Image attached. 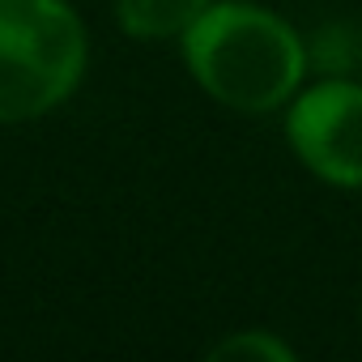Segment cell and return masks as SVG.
I'll return each instance as SVG.
<instances>
[{
    "label": "cell",
    "instance_id": "1",
    "mask_svg": "<svg viewBox=\"0 0 362 362\" xmlns=\"http://www.w3.org/2000/svg\"><path fill=\"white\" fill-rule=\"evenodd\" d=\"M184 60L209 98L247 115L290 107L311 69L303 35L247 0H214L184 35Z\"/></svg>",
    "mask_w": 362,
    "mask_h": 362
},
{
    "label": "cell",
    "instance_id": "2",
    "mask_svg": "<svg viewBox=\"0 0 362 362\" xmlns=\"http://www.w3.org/2000/svg\"><path fill=\"white\" fill-rule=\"evenodd\" d=\"M86 73V26L64 0H0V124L64 103Z\"/></svg>",
    "mask_w": 362,
    "mask_h": 362
},
{
    "label": "cell",
    "instance_id": "3",
    "mask_svg": "<svg viewBox=\"0 0 362 362\" xmlns=\"http://www.w3.org/2000/svg\"><path fill=\"white\" fill-rule=\"evenodd\" d=\"M286 141L315 179L362 192V81L320 77L303 86L286 107Z\"/></svg>",
    "mask_w": 362,
    "mask_h": 362
},
{
    "label": "cell",
    "instance_id": "4",
    "mask_svg": "<svg viewBox=\"0 0 362 362\" xmlns=\"http://www.w3.org/2000/svg\"><path fill=\"white\" fill-rule=\"evenodd\" d=\"M214 0H115V18L132 39H184Z\"/></svg>",
    "mask_w": 362,
    "mask_h": 362
},
{
    "label": "cell",
    "instance_id": "5",
    "mask_svg": "<svg viewBox=\"0 0 362 362\" xmlns=\"http://www.w3.org/2000/svg\"><path fill=\"white\" fill-rule=\"evenodd\" d=\"M358 52H362V47H358V35H354V26H345V22L324 26V30L311 39V47H307L311 64L324 69V77H354Z\"/></svg>",
    "mask_w": 362,
    "mask_h": 362
},
{
    "label": "cell",
    "instance_id": "6",
    "mask_svg": "<svg viewBox=\"0 0 362 362\" xmlns=\"http://www.w3.org/2000/svg\"><path fill=\"white\" fill-rule=\"evenodd\" d=\"M209 358L214 362H226V358L230 362L235 358H243V362H294V349L269 328H247V332H235V337L218 341L209 349Z\"/></svg>",
    "mask_w": 362,
    "mask_h": 362
}]
</instances>
